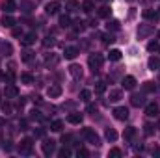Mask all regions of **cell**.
Masks as SVG:
<instances>
[{"label": "cell", "instance_id": "6da1fadb", "mask_svg": "<svg viewBox=\"0 0 160 158\" xmlns=\"http://www.w3.org/2000/svg\"><path fill=\"white\" fill-rule=\"evenodd\" d=\"M88 63H89L91 71H93V73H97V71L102 67V63H104V58H102L101 54H89V58H88Z\"/></svg>", "mask_w": 160, "mask_h": 158}, {"label": "cell", "instance_id": "7a4b0ae2", "mask_svg": "<svg viewBox=\"0 0 160 158\" xmlns=\"http://www.w3.org/2000/svg\"><path fill=\"white\" fill-rule=\"evenodd\" d=\"M82 138H86L89 143H93V145H101V140H99V136L95 134V130L93 128H82Z\"/></svg>", "mask_w": 160, "mask_h": 158}, {"label": "cell", "instance_id": "3957f363", "mask_svg": "<svg viewBox=\"0 0 160 158\" xmlns=\"http://www.w3.org/2000/svg\"><path fill=\"white\" fill-rule=\"evenodd\" d=\"M32 147H34V140H32V138H24V140L19 143V153H21V155H30V153H32Z\"/></svg>", "mask_w": 160, "mask_h": 158}, {"label": "cell", "instance_id": "277c9868", "mask_svg": "<svg viewBox=\"0 0 160 158\" xmlns=\"http://www.w3.org/2000/svg\"><path fill=\"white\" fill-rule=\"evenodd\" d=\"M153 32H155L153 24H140V26H138V39H145V37H149Z\"/></svg>", "mask_w": 160, "mask_h": 158}, {"label": "cell", "instance_id": "5b68a950", "mask_svg": "<svg viewBox=\"0 0 160 158\" xmlns=\"http://www.w3.org/2000/svg\"><path fill=\"white\" fill-rule=\"evenodd\" d=\"M4 97L6 99H17L19 97V87L15 86V84H6V87H4Z\"/></svg>", "mask_w": 160, "mask_h": 158}, {"label": "cell", "instance_id": "8992f818", "mask_svg": "<svg viewBox=\"0 0 160 158\" xmlns=\"http://www.w3.org/2000/svg\"><path fill=\"white\" fill-rule=\"evenodd\" d=\"M114 117L118 121H127L128 119V110L125 106H119V108H114Z\"/></svg>", "mask_w": 160, "mask_h": 158}, {"label": "cell", "instance_id": "52a82bcc", "mask_svg": "<svg viewBox=\"0 0 160 158\" xmlns=\"http://www.w3.org/2000/svg\"><path fill=\"white\" fill-rule=\"evenodd\" d=\"M58 9H60V2H58V0H52V2H48V4L45 6L47 15H56V13H58Z\"/></svg>", "mask_w": 160, "mask_h": 158}, {"label": "cell", "instance_id": "ba28073f", "mask_svg": "<svg viewBox=\"0 0 160 158\" xmlns=\"http://www.w3.org/2000/svg\"><path fill=\"white\" fill-rule=\"evenodd\" d=\"M47 95H48L50 99H58V97L62 95V86H58V84H52V86L47 89Z\"/></svg>", "mask_w": 160, "mask_h": 158}, {"label": "cell", "instance_id": "9c48e42d", "mask_svg": "<svg viewBox=\"0 0 160 158\" xmlns=\"http://www.w3.org/2000/svg\"><path fill=\"white\" fill-rule=\"evenodd\" d=\"M41 147H43V153L48 156V155L54 153V149H56V141H52V140H45V143H43Z\"/></svg>", "mask_w": 160, "mask_h": 158}, {"label": "cell", "instance_id": "30bf717a", "mask_svg": "<svg viewBox=\"0 0 160 158\" xmlns=\"http://www.w3.org/2000/svg\"><path fill=\"white\" fill-rule=\"evenodd\" d=\"M0 24H2L4 28H13V26H15V19H13L9 13H4V17H2V21H0Z\"/></svg>", "mask_w": 160, "mask_h": 158}, {"label": "cell", "instance_id": "8fae6325", "mask_svg": "<svg viewBox=\"0 0 160 158\" xmlns=\"http://www.w3.org/2000/svg\"><path fill=\"white\" fill-rule=\"evenodd\" d=\"M145 116H147V117H157V116H158V106H157L155 102L147 104V106H145Z\"/></svg>", "mask_w": 160, "mask_h": 158}, {"label": "cell", "instance_id": "7c38bea8", "mask_svg": "<svg viewBox=\"0 0 160 158\" xmlns=\"http://www.w3.org/2000/svg\"><path fill=\"white\" fill-rule=\"evenodd\" d=\"M63 56H65L67 60H75V58L78 56V48H77V47H67V48L63 50Z\"/></svg>", "mask_w": 160, "mask_h": 158}, {"label": "cell", "instance_id": "4fadbf2b", "mask_svg": "<svg viewBox=\"0 0 160 158\" xmlns=\"http://www.w3.org/2000/svg\"><path fill=\"white\" fill-rule=\"evenodd\" d=\"M69 75L73 77V78H82V67L80 65H77V63H73L71 67H69Z\"/></svg>", "mask_w": 160, "mask_h": 158}, {"label": "cell", "instance_id": "5bb4252c", "mask_svg": "<svg viewBox=\"0 0 160 158\" xmlns=\"http://www.w3.org/2000/svg\"><path fill=\"white\" fill-rule=\"evenodd\" d=\"M2 9H4V13H13V11L17 9V4H15L13 0H6V2L2 4Z\"/></svg>", "mask_w": 160, "mask_h": 158}, {"label": "cell", "instance_id": "9a60e30c", "mask_svg": "<svg viewBox=\"0 0 160 158\" xmlns=\"http://www.w3.org/2000/svg\"><path fill=\"white\" fill-rule=\"evenodd\" d=\"M121 86H123L125 89H134V86H136V78H134V77H125L123 82H121Z\"/></svg>", "mask_w": 160, "mask_h": 158}, {"label": "cell", "instance_id": "2e32d148", "mask_svg": "<svg viewBox=\"0 0 160 158\" xmlns=\"http://www.w3.org/2000/svg\"><path fill=\"white\" fill-rule=\"evenodd\" d=\"M143 102H145L143 95H138V93H134V95L130 97V104H132V106H142Z\"/></svg>", "mask_w": 160, "mask_h": 158}, {"label": "cell", "instance_id": "e0dca14e", "mask_svg": "<svg viewBox=\"0 0 160 158\" xmlns=\"http://www.w3.org/2000/svg\"><path fill=\"white\" fill-rule=\"evenodd\" d=\"M80 7H82V11H84V13H91V11H93V7H95V4H93L91 0H84Z\"/></svg>", "mask_w": 160, "mask_h": 158}, {"label": "cell", "instance_id": "ac0fdd59", "mask_svg": "<svg viewBox=\"0 0 160 158\" xmlns=\"http://www.w3.org/2000/svg\"><path fill=\"white\" fill-rule=\"evenodd\" d=\"M60 62V56H56V54H50V56H47V60H45V65L47 67H52V65H56Z\"/></svg>", "mask_w": 160, "mask_h": 158}, {"label": "cell", "instance_id": "d6986e66", "mask_svg": "<svg viewBox=\"0 0 160 158\" xmlns=\"http://www.w3.org/2000/svg\"><path fill=\"white\" fill-rule=\"evenodd\" d=\"M149 69L151 71H160V60L158 58H155V56L149 58Z\"/></svg>", "mask_w": 160, "mask_h": 158}, {"label": "cell", "instance_id": "ffe728a7", "mask_svg": "<svg viewBox=\"0 0 160 158\" xmlns=\"http://www.w3.org/2000/svg\"><path fill=\"white\" fill-rule=\"evenodd\" d=\"M134 136H136V128H134V126H127L125 132H123V138H125V140H132Z\"/></svg>", "mask_w": 160, "mask_h": 158}, {"label": "cell", "instance_id": "44dd1931", "mask_svg": "<svg viewBox=\"0 0 160 158\" xmlns=\"http://www.w3.org/2000/svg\"><path fill=\"white\" fill-rule=\"evenodd\" d=\"M104 136H106V140H108V141H116V140H118V132H116L114 128H106Z\"/></svg>", "mask_w": 160, "mask_h": 158}, {"label": "cell", "instance_id": "7402d4cb", "mask_svg": "<svg viewBox=\"0 0 160 158\" xmlns=\"http://www.w3.org/2000/svg\"><path fill=\"white\" fill-rule=\"evenodd\" d=\"M121 97H123L121 89H112V91H110V101H112V102H118V101H121Z\"/></svg>", "mask_w": 160, "mask_h": 158}, {"label": "cell", "instance_id": "603a6c76", "mask_svg": "<svg viewBox=\"0 0 160 158\" xmlns=\"http://www.w3.org/2000/svg\"><path fill=\"white\" fill-rule=\"evenodd\" d=\"M143 17H145V19H149V21H157V19H160L158 13H157V11H153V9H145V11H143Z\"/></svg>", "mask_w": 160, "mask_h": 158}, {"label": "cell", "instance_id": "cb8c5ba5", "mask_svg": "<svg viewBox=\"0 0 160 158\" xmlns=\"http://www.w3.org/2000/svg\"><path fill=\"white\" fill-rule=\"evenodd\" d=\"M67 121L73 123V125H80V123H82V114H69Z\"/></svg>", "mask_w": 160, "mask_h": 158}, {"label": "cell", "instance_id": "d4e9b609", "mask_svg": "<svg viewBox=\"0 0 160 158\" xmlns=\"http://www.w3.org/2000/svg\"><path fill=\"white\" fill-rule=\"evenodd\" d=\"M121 50H118V48H114V50H110V54H108V58L112 60V62H119L121 60Z\"/></svg>", "mask_w": 160, "mask_h": 158}, {"label": "cell", "instance_id": "484cf974", "mask_svg": "<svg viewBox=\"0 0 160 158\" xmlns=\"http://www.w3.org/2000/svg\"><path fill=\"white\" fill-rule=\"evenodd\" d=\"M36 39H38V37H36V34H26V36L22 37V45H26V47H28V45L36 43Z\"/></svg>", "mask_w": 160, "mask_h": 158}, {"label": "cell", "instance_id": "4316f807", "mask_svg": "<svg viewBox=\"0 0 160 158\" xmlns=\"http://www.w3.org/2000/svg\"><path fill=\"white\" fill-rule=\"evenodd\" d=\"M21 82L26 84V86H30V84H34V77H32L30 73H22V75H21Z\"/></svg>", "mask_w": 160, "mask_h": 158}, {"label": "cell", "instance_id": "83f0119b", "mask_svg": "<svg viewBox=\"0 0 160 158\" xmlns=\"http://www.w3.org/2000/svg\"><path fill=\"white\" fill-rule=\"evenodd\" d=\"M110 13H112V9H110L108 6H102V7L99 9V17H102V19H108Z\"/></svg>", "mask_w": 160, "mask_h": 158}, {"label": "cell", "instance_id": "f1b7e54d", "mask_svg": "<svg viewBox=\"0 0 160 158\" xmlns=\"http://www.w3.org/2000/svg\"><path fill=\"white\" fill-rule=\"evenodd\" d=\"M60 26H62V28L71 26V17H69V15H62V17H60Z\"/></svg>", "mask_w": 160, "mask_h": 158}, {"label": "cell", "instance_id": "f546056e", "mask_svg": "<svg viewBox=\"0 0 160 158\" xmlns=\"http://www.w3.org/2000/svg\"><path fill=\"white\" fill-rule=\"evenodd\" d=\"M106 28H108V32L119 30V21H108V22H106Z\"/></svg>", "mask_w": 160, "mask_h": 158}, {"label": "cell", "instance_id": "4dcf8cb0", "mask_svg": "<svg viewBox=\"0 0 160 158\" xmlns=\"http://www.w3.org/2000/svg\"><path fill=\"white\" fill-rule=\"evenodd\" d=\"M62 128H63V123H62V121H52V123H50V130H52V132H60Z\"/></svg>", "mask_w": 160, "mask_h": 158}, {"label": "cell", "instance_id": "1f68e13d", "mask_svg": "<svg viewBox=\"0 0 160 158\" xmlns=\"http://www.w3.org/2000/svg\"><path fill=\"white\" fill-rule=\"evenodd\" d=\"M104 91H106V84H104V82H97V84H95V93L102 95Z\"/></svg>", "mask_w": 160, "mask_h": 158}, {"label": "cell", "instance_id": "d6a6232c", "mask_svg": "<svg viewBox=\"0 0 160 158\" xmlns=\"http://www.w3.org/2000/svg\"><path fill=\"white\" fill-rule=\"evenodd\" d=\"M89 99H91V91H89V89H82V91H80V101L88 102Z\"/></svg>", "mask_w": 160, "mask_h": 158}, {"label": "cell", "instance_id": "836d02e7", "mask_svg": "<svg viewBox=\"0 0 160 158\" xmlns=\"http://www.w3.org/2000/svg\"><path fill=\"white\" fill-rule=\"evenodd\" d=\"M143 89L149 91V93H153V91H157V84H155V82H145V84H143Z\"/></svg>", "mask_w": 160, "mask_h": 158}, {"label": "cell", "instance_id": "e575fe53", "mask_svg": "<svg viewBox=\"0 0 160 158\" xmlns=\"http://www.w3.org/2000/svg\"><path fill=\"white\" fill-rule=\"evenodd\" d=\"M84 30H86V22H84V21H77V22H75V32L82 34Z\"/></svg>", "mask_w": 160, "mask_h": 158}, {"label": "cell", "instance_id": "d590c367", "mask_svg": "<svg viewBox=\"0 0 160 158\" xmlns=\"http://www.w3.org/2000/svg\"><path fill=\"white\" fill-rule=\"evenodd\" d=\"M143 128H145V130H143V132H145V136H153V134H155V126H153L151 123H145V126H143Z\"/></svg>", "mask_w": 160, "mask_h": 158}, {"label": "cell", "instance_id": "8d00e7d4", "mask_svg": "<svg viewBox=\"0 0 160 158\" xmlns=\"http://www.w3.org/2000/svg\"><path fill=\"white\" fill-rule=\"evenodd\" d=\"M0 47H2V52H4V54H6V56H9V54H11V50H13V48H11V45H9V43H2V45H0Z\"/></svg>", "mask_w": 160, "mask_h": 158}, {"label": "cell", "instance_id": "74e56055", "mask_svg": "<svg viewBox=\"0 0 160 158\" xmlns=\"http://www.w3.org/2000/svg\"><path fill=\"white\" fill-rule=\"evenodd\" d=\"M32 58H34V54H32L30 50H24V52H22V56H21V60H22V62H30Z\"/></svg>", "mask_w": 160, "mask_h": 158}, {"label": "cell", "instance_id": "f35d334b", "mask_svg": "<svg viewBox=\"0 0 160 158\" xmlns=\"http://www.w3.org/2000/svg\"><path fill=\"white\" fill-rule=\"evenodd\" d=\"M2 112H4V114H11V112H13V106H11L9 102H2Z\"/></svg>", "mask_w": 160, "mask_h": 158}, {"label": "cell", "instance_id": "ab89813d", "mask_svg": "<svg viewBox=\"0 0 160 158\" xmlns=\"http://www.w3.org/2000/svg\"><path fill=\"white\" fill-rule=\"evenodd\" d=\"M78 6H80V4L77 2V0H69V2H67V9H69V11H75Z\"/></svg>", "mask_w": 160, "mask_h": 158}, {"label": "cell", "instance_id": "60d3db41", "mask_svg": "<svg viewBox=\"0 0 160 158\" xmlns=\"http://www.w3.org/2000/svg\"><path fill=\"white\" fill-rule=\"evenodd\" d=\"M158 43H157V41H151V43H149V45H147V50H149V52H157V50H158Z\"/></svg>", "mask_w": 160, "mask_h": 158}, {"label": "cell", "instance_id": "b9f144b4", "mask_svg": "<svg viewBox=\"0 0 160 158\" xmlns=\"http://www.w3.org/2000/svg\"><path fill=\"white\" fill-rule=\"evenodd\" d=\"M108 155H110V158H119L123 153H121V149L116 147V149H110V153H108Z\"/></svg>", "mask_w": 160, "mask_h": 158}, {"label": "cell", "instance_id": "7bdbcfd3", "mask_svg": "<svg viewBox=\"0 0 160 158\" xmlns=\"http://www.w3.org/2000/svg\"><path fill=\"white\" fill-rule=\"evenodd\" d=\"M58 156H60V158H67V156H71V151H69L67 147H63V149H62V151L58 153Z\"/></svg>", "mask_w": 160, "mask_h": 158}, {"label": "cell", "instance_id": "ee69618b", "mask_svg": "<svg viewBox=\"0 0 160 158\" xmlns=\"http://www.w3.org/2000/svg\"><path fill=\"white\" fill-rule=\"evenodd\" d=\"M77 155H78V158H88V156H89V153H88V151H86L84 147H80V149H78V153H77Z\"/></svg>", "mask_w": 160, "mask_h": 158}, {"label": "cell", "instance_id": "f6af8a7d", "mask_svg": "<svg viewBox=\"0 0 160 158\" xmlns=\"http://www.w3.org/2000/svg\"><path fill=\"white\" fill-rule=\"evenodd\" d=\"M21 7H24L22 11L28 13V11H32V9H30V7H32V2H21Z\"/></svg>", "mask_w": 160, "mask_h": 158}, {"label": "cell", "instance_id": "bcb514c9", "mask_svg": "<svg viewBox=\"0 0 160 158\" xmlns=\"http://www.w3.org/2000/svg\"><path fill=\"white\" fill-rule=\"evenodd\" d=\"M71 140H73L71 134H63V136H62V143H63V145H65V143H71Z\"/></svg>", "mask_w": 160, "mask_h": 158}, {"label": "cell", "instance_id": "7dc6e473", "mask_svg": "<svg viewBox=\"0 0 160 158\" xmlns=\"http://www.w3.org/2000/svg\"><path fill=\"white\" fill-rule=\"evenodd\" d=\"M34 136H36V138H43V136H45V130H43V128H38V130H34Z\"/></svg>", "mask_w": 160, "mask_h": 158}, {"label": "cell", "instance_id": "c3c4849f", "mask_svg": "<svg viewBox=\"0 0 160 158\" xmlns=\"http://www.w3.org/2000/svg\"><path fill=\"white\" fill-rule=\"evenodd\" d=\"M102 37H104V43H114V41H116V37H114L112 34H108V36H102Z\"/></svg>", "mask_w": 160, "mask_h": 158}, {"label": "cell", "instance_id": "681fc988", "mask_svg": "<svg viewBox=\"0 0 160 158\" xmlns=\"http://www.w3.org/2000/svg\"><path fill=\"white\" fill-rule=\"evenodd\" d=\"M43 45H45V47H52V45H54V39H52V37H47V39L43 41Z\"/></svg>", "mask_w": 160, "mask_h": 158}, {"label": "cell", "instance_id": "f907efd6", "mask_svg": "<svg viewBox=\"0 0 160 158\" xmlns=\"http://www.w3.org/2000/svg\"><path fill=\"white\" fill-rule=\"evenodd\" d=\"M11 149H13V145H11V141H6V143H4V151H6V153H9Z\"/></svg>", "mask_w": 160, "mask_h": 158}, {"label": "cell", "instance_id": "816d5d0a", "mask_svg": "<svg viewBox=\"0 0 160 158\" xmlns=\"http://www.w3.org/2000/svg\"><path fill=\"white\" fill-rule=\"evenodd\" d=\"M88 112L95 116V114H97V106H88Z\"/></svg>", "mask_w": 160, "mask_h": 158}, {"label": "cell", "instance_id": "f5cc1de1", "mask_svg": "<svg viewBox=\"0 0 160 158\" xmlns=\"http://www.w3.org/2000/svg\"><path fill=\"white\" fill-rule=\"evenodd\" d=\"M26 126H28V121L22 119V121H21V130H26Z\"/></svg>", "mask_w": 160, "mask_h": 158}, {"label": "cell", "instance_id": "db71d44e", "mask_svg": "<svg viewBox=\"0 0 160 158\" xmlns=\"http://www.w3.org/2000/svg\"><path fill=\"white\" fill-rule=\"evenodd\" d=\"M88 24H89V26H93V28H95V26H97V19H89V22H88Z\"/></svg>", "mask_w": 160, "mask_h": 158}, {"label": "cell", "instance_id": "11a10c76", "mask_svg": "<svg viewBox=\"0 0 160 158\" xmlns=\"http://www.w3.org/2000/svg\"><path fill=\"white\" fill-rule=\"evenodd\" d=\"M13 36L19 37V36H21V28H13Z\"/></svg>", "mask_w": 160, "mask_h": 158}, {"label": "cell", "instance_id": "9f6ffc18", "mask_svg": "<svg viewBox=\"0 0 160 158\" xmlns=\"http://www.w3.org/2000/svg\"><path fill=\"white\" fill-rule=\"evenodd\" d=\"M157 13H158V17H160V7H158V9H157Z\"/></svg>", "mask_w": 160, "mask_h": 158}, {"label": "cell", "instance_id": "6f0895ef", "mask_svg": "<svg viewBox=\"0 0 160 158\" xmlns=\"http://www.w3.org/2000/svg\"><path fill=\"white\" fill-rule=\"evenodd\" d=\"M2 78H4V75H2V73H0V80H2Z\"/></svg>", "mask_w": 160, "mask_h": 158}, {"label": "cell", "instance_id": "680465c9", "mask_svg": "<svg viewBox=\"0 0 160 158\" xmlns=\"http://www.w3.org/2000/svg\"><path fill=\"white\" fill-rule=\"evenodd\" d=\"M158 39H160V30H158Z\"/></svg>", "mask_w": 160, "mask_h": 158}, {"label": "cell", "instance_id": "91938a15", "mask_svg": "<svg viewBox=\"0 0 160 158\" xmlns=\"http://www.w3.org/2000/svg\"><path fill=\"white\" fill-rule=\"evenodd\" d=\"M157 52H160V47H158V50H157Z\"/></svg>", "mask_w": 160, "mask_h": 158}, {"label": "cell", "instance_id": "94428289", "mask_svg": "<svg viewBox=\"0 0 160 158\" xmlns=\"http://www.w3.org/2000/svg\"><path fill=\"white\" fill-rule=\"evenodd\" d=\"M104 2H108V0H104Z\"/></svg>", "mask_w": 160, "mask_h": 158}, {"label": "cell", "instance_id": "6125c7cd", "mask_svg": "<svg viewBox=\"0 0 160 158\" xmlns=\"http://www.w3.org/2000/svg\"><path fill=\"white\" fill-rule=\"evenodd\" d=\"M158 125H160V123H158Z\"/></svg>", "mask_w": 160, "mask_h": 158}]
</instances>
